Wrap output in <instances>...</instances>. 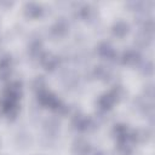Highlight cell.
Returning <instances> with one entry per match:
<instances>
[{"instance_id":"cell-1","label":"cell","mask_w":155,"mask_h":155,"mask_svg":"<svg viewBox=\"0 0 155 155\" xmlns=\"http://www.w3.org/2000/svg\"><path fill=\"white\" fill-rule=\"evenodd\" d=\"M38 96H39V103L41 105H44V107H47V108L58 110L59 107L62 105L61 102L58 101V98L54 94H52L51 92H47V91L44 90V91L39 92Z\"/></svg>"},{"instance_id":"cell-2","label":"cell","mask_w":155,"mask_h":155,"mask_svg":"<svg viewBox=\"0 0 155 155\" xmlns=\"http://www.w3.org/2000/svg\"><path fill=\"white\" fill-rule=\"evenodd\" d=\"M44 130L47 137H53L59 131V121L56 117H48L44 122Z\"/></svg>"},{"instance_id":"cell-3","label":"cell","mask_w":155,"mask_h":155,"mask_svg":"<svg viewBox=\"0 0 155 155\" xmlns=\"http://www.w3.org/2000/svg\"><path fill=\"white\" fill-rule=\"evenodd\" d=\"M58 57L52 54V53H42L40 57V63L44 68L47 70H53L58 65Z\"/></svg>"},{"instance_id":"cell-4","label":"cell","mask_w":155,"mask_h":155,"mask_svg":"<svg viewBox=\"0 0 155 155\" xmlns=\"http://www.w3.org/2000/svg\"><path fill=\"white\" fill-rule=\"evenodd\" d=\"M91 124H92V121L87 116L81 115V114H76L74 116V119H73V125L79 131H85V130L90 128Z\"/></svg>"},{"instance_id":"cell-5","label":"cell","mask_w":155,"mask_h":155,"mask_svg":"<svg viewBox=\"0 0 155 155\" xmlns=\"http://www.w3.org/2000/svg\"><path fill=\"white\" fill-rule=\"evenodd\" d=\"M90 150H91V147L85 139H78L73 144V151L75 155H87Z\"/></svg>"},{"instance_id":"cell-6","label":"cell","mask_w":155,"mask_h":155,"mask_svg":"<svg viewBox=\"0 0 155 155\" xmlns=\"http://www.w3.org/2000/svg\"><path fill=\"white\" fill-rule=\"evenodd\" d=\"M42 13V7L35 2H28L24 6V15L29 18H36Z\"/></svg>"},{"instance_id":"cell-7","label":"cell","mask_w":155,"mask_h":155,"mask_svg":"<svg viewBox=\"0 0 155 155\" xmlns=\"http://www.w3.org/2000/svg\"><path fill=\"white\" fill-rule=\"evenodd\" d=\"M115 102H116V99H115V97L110 92V93L101 96V98L98 99V107H99L101 110H105L107 111V110H109L113 107V104Z\"/></svg>"},{"instance_id":"cell-8","label":"cell","mask_w":155,"mask_h":155,"mask_svg":"<svg viewBox=\"0 0 155 155\" xmlns=\"http://www.w3.org/2000/svg\"><path fill=\"white\" fill-rule=\"evenodd\" d=\"M114 134L117 139L119 143H126L127 139L130 138V133H128V130L125 125H116L114 127Z\"/></svg>"},{"instance_id":"cell-9","label":"cell","mask_w":155,"mask_h":155,"mask_svg":"<svg viewBox=\"0 0 155 155\" xmlns=\"http://www.w3.org/2000/svg\"><path fill=\"white\" fill-rule=\"evenodd\" d=\"M10 71H11V57L4 56L0 58V78L6 80Z\"/></svg>"},{"instance_id":"cell-10","label":"cell","mask_w":155,"mask_h":155,"mask_svg":"<svg viewBox=\"0 0 155 155\" xmlns=\"http://www.w3.org/2000/svg\"><path fill=\"white\" fill-rule=\"evenodd\" d=\"M139 62V54L134 50H128L122 54V63L127 65H134Z\"/></svg>"},{"instance_id":"cell-11","label":"cell","mask_w":155,"mask_h":155,"mask_svg":"<svg viewBox=\"0 0 155 155\" xmlns=\"http://www.w3.org/2000/svg\"><path fill=\"white\" fill-rule=\"evenodd\" d=\"M97 51H98V54H99L101 57L105 58V59H111V58L115 57V52H114L113 47H111L109 44H107V42H102V44L98 46Z\"/></svg>"},{"instance_id":"cell-12","label":"cell","mask_w":155,"mask_h":155,"mask_svg":"<svg viewBox=\"0 0 155 155\" xmlns=\"http://www.w3.org/2000/svg\"><path fill=\"white\" fill-rule=\"evenodd\" d=\"M67 31H68V24L64 22V21H58L54 25H52V28H51V33H52V35H54V36H58V38H61V36H64L65 34H67Z\"/></svg>"},{"instance_id":"cell-13","label":"cell","mask_w":155,"mask_h":155,"mask_svg":"<svg viewBox=\"0 0 155 155\" xmlns=\"http://www.w3.org/2000/svg\"><path fill=\"white\" fill-rule=\"evenodd\" d=\"M113 34L115 35V36H117V38H124L127 33H128V24L127 23H125V22H121V21H119V22H116L114 25H113Z\"/></svg>"},{"instance_id":"cell-14","label":"cell","mask_w":155,"mask_h":155,"mask_svg":"<svg viewBox=\"0 0 155 155\" xmlns=\"http://www.w3.org/2000/svg\"><path fill=\"white\" fill-rule=\"evenodd\" d=\"M41 42L39 41V40H35V41H31L30 42V45H29V47H28V52H29V54H30V57L31 58H39L40 59V57H41Z\"/></svg>"},{"instance_id":"cell-15","label":"cell","mask_w":155,"mask_h":155,"mask_svg":"<svg viewBox=\"0 0 155 155\" xmlns=\"http://www.w3.org/2000/svg\"><path fill=\"white\" fill-rule=\"evenodd\" d=\"M130 137H131V138H132V140H134V142L143 143V142H147V140L149 139L150 133H149V131H148V130L142 128V130H137L136 132H133V133H132V136H130Z\"/></svg>"},{"instance_id":"cell-16","label":"cell","mask_w":155,"mask_h":155,"mask_svg":"<svg viewBox=\"0 0 155 155\" xmlns=\"http://www.w3.org/2000/svg\"><path fill=\"white\" fill-rule=\"evenodd\" d=\"M150 40H151V35H149V34H147L144 31L137 34V36L134 38V42L139 47H147V46H149Z\"/></svg>"},{"instance_id":"cell-17","label":"cell","mask_w":155,"mask_h":155,"mask_svg":"<svg viewBox=\"0 0 155 155\" xmlns=\"http://www.w3.org/2000/svg\"><path fill=\"white\" fill-rule=\"evenodd\" d=\"M16 143L18 144V147L21 148H27L28 145H30L31 143V137L29 133L27 132H19L16 137Z\"/></svg>"},{"instance_id":"cell-18","label":"cell","mask_w":155,"mask_h":155,"mask_svg":"<svg viewBox=\"0 0 155 155\" xmlns=\"http://www.w3.org/2000/svg\"><path fill=\"white\" fill-rule=\"evenodd\" d=\"M94 76L97 79H99V80H104L105 81L109 78V70L105 67H102V65L96 67V69H94Z\"/></svg>"},{"instance_id":"cell-19","label":"cell","mask_w":155,"mask_h":155,"mask_svg":"<svg viewBox=\"0 0 155 155\" xmlns=\"http://www.w3.org/2000/svg\"><path fill=\"white\" fill-rule=\"evenodd\" d=\"M31 86H33V90H35L38 93L41 92V91H44V87H45V79H44L42 76H36V78L34 79Z\"/></svg>"},{"instance_id":"cell-20","label":"cell","mask_w":155,"mask_h":155,"mask_svg":"<svg viewBox=\"0 0 155 155\" xmlns=\"http://www.w3.org/2000/svg\"><path fill=\"white\" fill-rule=\"evenodd\" d=\"M139 70L144 75H151L153 74V63L150 61H145L139 65Z\"/></svg>"},{"instance_id":"cell-21","label":"cell","mask_w":155,"mask_h":155,"mask_svg":"<svg viewBox=\"0 0 155 155\" xmlns=\"http://www.w3.org/2000/svg\"><path fill=\"white\" fill-rule=\"evenodd\" d=\"M117 153H119V155H130L131 154V148L127 145V143H119Z\"/></svg>"},{"instance_id":"cell-22","label":"cell","mask_w":155,"mask_h":155,"mask_svg":"<svg viewBox=\"0 0 155 155\" xmlns=\"http://www.w3.org/2000/svg\"><path fill=\"white\" fill-rule=\"evenodd\" d=\"M144 93H145V97H148V98H153V96H154V87H153L151 85L147 86L145 90H144Z\"/></svg>"},{"instance_id":"cell-23","label":"cell","mask_w":155,"mask_h":155,"mask_svg":"<svg viewBox=\"0 0 155 155\" xmlns=\"http://www.w3.org/2000/svg\"><path fill=\"white\" fill-rule=\"evenodd\" d=\"M93 155H103L102 153H96V154H93Z\"/></svg>"}]
</instances>
